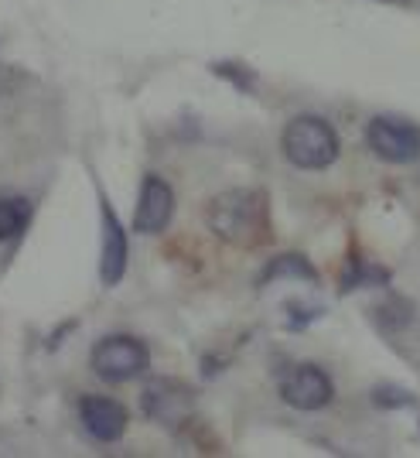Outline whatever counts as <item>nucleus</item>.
I'll return each instance as SVG.
<instances>
[{"label":"nucleus","instance_id":"20e7f679","mask_svg":"<svg viewBox=\"0 0 420 458\" xmlns=\"http://www.w3.org/2000/svg\"><path fill=\"white\" fill-rule=\"evenodd\" d=\"M89 363H93V373L99 380L110 383V386H120V383H130L147 373L151 352L137 335H103L93 345Z\"/></svg>","mask_w":420,"mask_h":458},{"label":"nucleus","instance_id":"dca6fc26","mask_svg":"<svg viewBox=\"0 0 420 458\" xmlns=\"http://www.w3.org/2000/svg\"><path fill=\"white\" fill-rule=\"evenodd\" d=\"M318 315H322V308H311V311H307V308H301V305H294V301H290V305H287V328L301 332V328L315 322Z\"/></svg>","mask_w":420,"mask_h":458},{"label":"nucleus","instance_id":"4468645a","mask_svg":"<svg viewBox=\"0 0 420 458\" xmlns=\"http://www.w3.org/2000/svg\"><path fill=\"white\" fill-rule=\"evenodd\" d=\"M369 401H373L376 411H407V407L417 403V397L407 386H400V383H380V386H373Z\"/></svg>","mask_w":420,"mask_h":458},{"label":"nucleus","instance_id":"f03ea898","mask_svg":"<svg viewBox=\"0 0 420 458\" xmlns=\"http://www.w3.org/2000/svg\"><path fill=\"white\" fill-rule=\"evenodd\" d=\"M281 148H284L287 161L294 168H301V172H325V168H332L339 161V154H342L335 127L315 114L294 116L284 127Z\"/></svg>","mask_w":420,"mask_h":458},{"label":"nucleus","instance_id":"423d86ee","mask_svg":"<svg viewBox=\"0 0 420 458\" xmlns=\"http://www.w3.org/2000/svg\"><path fill=\"white\" fill-rule=\"evenodd\" d=\"M332 397H335V386L322 366L298 363L281 377V401L294 411H322L332 403Z\"/></svg>","mask_w":420,"mask_h":458},{"label":"nucleus","instance_id":"39448f33","mask_svg":"<svg viewBox=\"0 0 420 458\" xmlns=\"http://www.w3.org/2000/svg\"><path fill=\"white\" fill-rule=\"evenodd\" d=\"M365 144L386 165L420 161V127L403 116H373L365 127Z\"/></svg>","mask_w":420,"mask_h":458},{"label":"nucleus","instance_id":"9b49d317","mask_svg":"<svg viewBox=\"0 0 420 458\" xmlns=\"http://www.w3.org/2000/svg\"><path fill=\"white\" fill-rule=\"evenodd\" d=\"M390 284V270L369 264L365 257H359L356 250L345 257V270L342 281H339V294H352L359 287H386Z\"/></svg>","mask_w":420,"mask_h":458},{"label":"nucleus","instance_id":"f257e3e1","mask_svg":"<svg viewBox=\"0 0 420 458\" xmlns=\"http://www.w3.org/2000/svg\"><path fill=\"white\" fill-rule=\"evenodd\" d=\"M209 229L215 240L239 250H264L273 243L270 195L264 189H230L212 199Z\"/></svg>","mask_w":420,"mask_h":458},{"label":"nucleus","instance_id":"7ed1b4c3","mask_svg":"<svg viewBox=\"0 0 420 458\" xmlns=\"http://www.w3.org/2000/svg\"><path fill=\"white\" fill-rule=\"evenodd\" d=\"M140 407L147 420L168 428V431H185L195 414H198V394L195 386L185 380H172V377H154L147 380L144 394H140Z\"/></svg>","mask_w":420,"mask_h":458},{"label":"nucleus","instance_id":"0eeeda50","mask_svg":"<svg viewBox=\"0 0 420 458\" xmlns=\"http://www.w3.org/2000/svg\"><path fill=\"white\" fill-rule=\"evenodd\" d=\"M99 223H103V257H99V281L103 287H116L127 277L130 264V243H127V229L120 223L113 206L106 202V195L99 191Z\"/></svg>","mask_w":420,"mask_h":458},{"label":"nucleus","instance_id":"f8f14e48","mask_svg":"<svg viewBox=\"0 0 420 458\" xmlns=\"http://www.w3.org/2000/svg\"><path fill=\"white\" fill-rule=\"evenodd\" d=\"M35 206L24 195H0V243H14L31 226Z\"/></svg>","mask_w":420,"mask_h":458},{"label":"nucleus","instance_id":"6e6552de","mask_svg":"<svg viewBox=\"0 0 420 458\" xmlns=\"http://www.w3.org/2000/svg\"><path fill=\"white\" fill-rule=\"evenodd\" d=\"M174 216V191L161 174H144L134 209V229L144 236L164 233Z\"/></svg>","mask_w":420,"mask_h":458},{"label":"nucleus","instance_id":"ddd939ff","mask_svg":"<svg viewBox=\"0 0 420 458\" xmlns=\"http://www.w3.org/2000/svg\"><path fill=\"white\" fill-rule=\"evenodd\" d=\"M369 318H373V325L380 328L382 335H397V332H403L407 325L414 322V301L403 298V294H390V298H382L380 305L369 308Z\"/></svg>","mask_w":420,"mask_h":458},{"label":"nucleus","instance_id":"f3484780","mask_svg":"<svg viewBox=\"0 0 420 458\" xmlns=\"http://www.w3.org/2000/svg\"><path fill=\"white\" fill-rule=\"evenodd\" d=\"M7 93V69H0V96Z\"/></svg>","mask_w":420,"mask_h":458},{"label":"nucleus","instance_id":"2eb2a0df","mask_svg":"<svg viewBox=\"0 0 420 458\" xmlns=\"http://www.w3.org/2000/svg\"><path fill=\"white\" fill-rule=\"evenodd\" d=\"M212 76L226 79L239 93H249L256 86V72L249 65H243V62H212Z\"/></svg>","mask_w":420,"mask_h":458},{"label":"nucleus","instance_id":"9d476101","mask_svg":"<svg viewBox=\"0 0 420 458\" xmlns=\"http://www.w3.org/2000/svg\"><path fill=\"white\" fill-rule=\"evenodd\" d=\"M277 281H301V284H311L318 287L322 284V274L315 270V264L307 260L305 253H298V250H290V253H281V257H270L264 270L253 277V284L260 287H270L277 284Z\"/></svg>","mask_w":420,"mask_h":458},{"label":"nucleus","instance_id":"1a4fd4ad","mask_svg":"<svg viewBox=\"0 0 420 458\" xmlns=\"http://www.w3.org/2000/svg\"><path fill=\"white\" fill-rule=\"evenodd\" d=\"M79 420H82V428H86V435L96 441H106V445H113L127 435V424H130V414H127V407L113 397H82L79 401Z\"/></svg>","mask_w":420,"mask_h":458}]
</instances>
